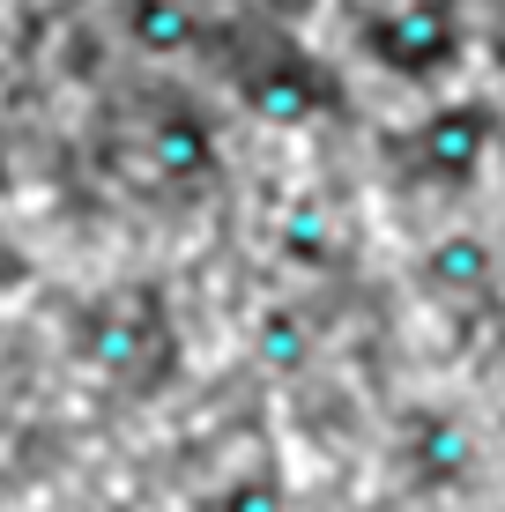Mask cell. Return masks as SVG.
Here are the masks:
<instances>
[{
	"instance_id": "12",
	"label": "cell",
	"mask_w": 505,
	"mask_h": 512,
	"mask_svg": "<svg viewBox=\"0 0 505 512\" xmlns=\"http://www.w3.org/2000/svg\"><path fill=\"white\" fill-rule=\"evenodd\" d=\"M260 8H268V15H275V23H283V30H290V23H305V15H312V8H320V0H260Z\"/></svg>"
},
{
	"instance_id": "4",
	"label": "cell",
	"mask_w": 505,
	"mask_h": 512,
	"mask_svg": "<svg viewBox=\"0 0 505 512\" xmlns=\"http://www.w3.org/2000/svg\"><path fill=\"white\" fill-rule=\"evenodd\" d=\"M394 475L409 490H461L476 475V431H468V416L446 409V401H416L394 423Z\"/></svg>"
},
{
	"instance_id": "3",
	"label": "cell",
	"mask_w": 505,
	"mask_h": 512,
	"mask_svg": "<svg viewBox=\"0 0 505 512\" xmlns=\"http://www.w3.org/2000/svg\"><path fill=\"white\" fill-rule=\"evenodd\" d=\"M498 141V112L483 97H439L424 119L409 127L402 156H409V179H424L431 193H461L483 179V156Z\"/></svg>"
},
{
	"instance_id": "9",
	"label": "cell",
	"mask_w": 505,
	"mask_h": 512,
	"mask_svg": "<svg viewBox=\"0 0 505 512\" xmlns=\"http://www.w3.org/2000/svg\"><path fill=\"white\" fill-rule=\"evenodd\" d=\"M194 512H290V483L275 461H253V468H231L216 490H201Z\"/></svg>"
},
{
	"instance_id": "1",
	"label": "cell",
	"mask_w": 505,
	"mask_h": 512,
	"mask_svg": "<svg viewBox=\"0 0 505 512\" xmlns=\"http://www.w3.org/2000/svg\"><path fill=\"white\" fill-rule=\"evenodd\" d=\"M357 52L394 82H446L468 60V0H379L357 23Z\"/></svg>"
},
{
	"instance_id": "2",
	"label": "cell",
	"mask_w": 505,
	"mask_h": 512,
	"mask_svg": "<svg viewBox=\"0 0 505 512\" xmlns=\"http://www.w3.org/2000/svg\"><path fill=\"white\" fill-rule=\"evenodd\" d=\"M238 104L260 119V127H312V119L342 112V82L327 60H312L298 45V30L275 23L268 38H260L246 60H238Z\"/></svg>"
},
{
	"instance_id": "5",
	"label": "cell",
	"mask_w": 505,
	"mask_h": 512,
	"mask_svg": "<svg viewBox=\"0 0 505 512\" xmlns=\"http://www.w3.org/2000/svg\"><path fill=\"white\" fill-rule=\"evenodd\" d=\"M149 342H156V320L149 312H127V305H97V312H82V327H75V357L104 379L142 372Z\"/></svg>"
},
{
	"instance_id": "11",
	"label": "cell",
	"mask_w": 505,
	"mask_h": 512,
	"mask_svg": "<svg viewBox=\"0 0 505 512\" xmlns=\"http://www.w3.org/2000/svg\"><path fill=\"white\" fill-rule=\"evenodd\" d=\"M290 260H305V268H327L335 260V231H327V216L320 208H305V216H290Z\"/></svg>"
},
{
	"instance_id": "10",
	"label": "cell",
	"mask_w": 505,
	"mask_h": 512,
	"mask_svg": "<svg viewBox=\"0 0 505 512\" xmlns=\"http://www.w3.org/2000/svg\"><path fill=\"white\" fill-rule=\"evenodd\" d=\"M253 349L275 364V372H298V364L312 357V327H305L290 305H268V312L253 320Z\"/></svg>"
},
{
	"instance_id": "6",
	"label": "cell",
	"mask_w": 505,
	"mask_h": 512,
	"mask_svg": "<svg viewBox=\"0 0 505 512\" xmlns=\"http://www.w3.org/2000/svg\"><path fill=\"white\" fill-rule=\"evenodd\" d=\"M491 282H498V253L476 231H439L424 245V290L431 297H446V305H476V297H491Z\"/></svg>"
},
{
	"instance_id": "7",
	"label": "cell",
	"mask_w": 505,
	"mask_h": 512,
	"mask_svg": "<svg viewBox=\"0 0 505 512\" xmlns=\"http://www.w3.org/2000/svg\"><path fill=\"white\" fill-rule=\"evenodd\" d=\"M149 156H156V171H164V179L194 186V179H208V171L223 164V141H216V127H208L194 104H171V112L149 127Z\"/></svg>"
},
{
	"instance_id": "8",
	"label": "cell",
	"mask_w": 505,
	"mask_h": 512,
	"mask_svg": "<svg viewBox=\"0 0 505 512\" xmlns=\"http://www.w3.org/2000/svg\"><path fill=\"white\" fill-rule=\"evenodd\" d=\"M119 30L142 60H179L194 45V15L179 0H119Z\"/></svg>"
}]
</instances>
